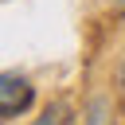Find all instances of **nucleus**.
I'll use <instances>...</instances> for the list:
<instances>
[{
  "mask_svg": "<svg viewBox=\"0 0 125 125\" xmlns=\"http://www.w3.org/2000/svg\"><path fill=\"white\" fill-rule=\"evenodd\" d=\"M31 98H35V90H31V82L23 78V74H4L0 78V113L4 117H20L27 105H31Z\"/></svg>",
  "mask_w": 125,
  "mask_h": 125,
  "instance_id": "1",
  "label": "nucleus"
},
{
  "mask_svg": "<svg viewBox=\"0 0 125 125\" xmlns=\"http://www.w3.org/2000/svg\"><path fill=\"white\" fill-rule=\"evenodd\" d=\"M35 125H70V105H66V102H51V105L35 117Z\"/></svg>",
  "mask_w": 125,
  "mask_h": 125,
  "instance_id": "2",
  "label": "nucleus"
},
{
  "mask_svg": "<svg viewBox=\"0 0 125 125\" xmlns=\"http://www.w3.org/2000/svg\"><path fill=\"white\" fill-rule=\"evenodd\" d=\"M121 94H125V59H121Z\"/></svg>",
  "mask_w": 125,
  "mask_h": 125,
  "instance_id": "3",
  "label": "nucleus"
}]
</instances>
